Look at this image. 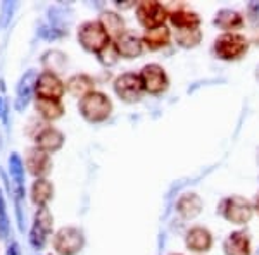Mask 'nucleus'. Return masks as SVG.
<instances>
[{
  "label": "nucleus",
  "instance_id": "nucleus-13",
  "mask_svg": "<svg viewBox=\"0 0 259 255\" xmlns=\"http://www.w3.org/2000/svg\"><path fill=\"white\" fill-rule=\"evenodd\" d=\"M26 167L28 171L36 178H44L45 174L50 173V167H52V162H50L49 154L41 152L40 148H30L26 154Z\"/></svg>",
  "mask_w": 259,
  "mask_h": 255
},
{
  "label": "nucleus",
  "instance_id": "nucleus-5",
  "mask_svg": "<svg viewBox=\"0 0 259 255\" xmlns=\"http://www.w3.org/2000/svg\"><path fill=\"white\" fill-rule=\"evenodd\" d=\"M85 246V236L78 228H61L54 236V250L59 255H76Z\"/></svg>",
  "mask_w": 259,
  "mask_h": 255
},
{
  "label": "nucleus",
  "instance_id": "nucleus-21",
  "mask_svg": "<svg viewBox=\"0 0 259 255\" xmlns=\"http://www.w3.org/2000/svg\"><path fill=\"white\" fill-rule=\"evenodd\" d=\"M54 196V186L49 179L40 178L31 186V200L38 207H45Z\"/></svg>",
  "mask_w": 259,
  "mask_h": 255
},
{
  "label": "nucleus",
  "instance_id": "nucleus-27",
  "mask_svg": "<svg viewBox=\"0 0 259 255\" xmlns=\"http://www.w3.org/2000/svg\"><path fill=\"white\" fill-rule=\"evenodd\" d=\"M41 62H44L45 69H47L49 73H54V71H59V69L64 68L66 56H64V54H61V52H57V50H52V52L45 54Z\"/></svg>",
  "mask_w": 259,
  "mask_h": 255
},
{
  "label": "nucleus",
  "instance_id": "nucleus-32",
  "mask_svg": "<svg viewBox=\"0 0 259 255\" xmlns=\"http://www.w3.org/2000/svg\"><path fill=\"white\" fill-rule=\"evenodd\" d=\"M12 7H14V4H11V2H6L4 4V19H2V26H6L7 24V21H9V11L12 12Z\"/></svg>",
  "mask_w": 259,
  "mask_h": 255
},
{
  "label": "nucleus",
  "instance_id": "nucleus-34",
  "mask_svg": "<svg viewBox=\"0 0 259 255\" xmlns=\"http://www.w3.org/2000/svg\"><path fill=\"white\" fill-rule=\"evenodd\" d=\"M7 255H19V246H18V243H12L9 246V250H7Z\"/></svg>",
  "mask_w": 259,
  "mask_h": 255
},
{
  "label": "nucleus",
  "instance_id": "nucleus-15",
  "mask_svg": "<svg viewBox=\"0 0 259 255\" xmlns=\"http://www.w3.org/2000/svg\"><path fill=\"white\" fill-rule=\"evenodd\" d=\"M225 255H250V238L245 231H233L223 243Z\"/></svg>",
  "mask_w": 259,
  "mask_h": 255
},
{
  "label": "nucleus",
  "instance_id": "nucleus-30",
  "mask_svg": "<svg viewBox=\"0 0 259 255\" xmlns=\"http://www.w3.org/2000/svg\"><path fill=\"white\" fill-rule=\"evenodd\" d=\"M247 14L252 24L259 26V2H250L247 7Z\"/></svg>",
  "mask_w": 259,
  "mask_h": 255
},
{
  "label": "nucleus",
  "instance_id": "nucleus-19",
  "mask_svg": "<svg viewBox=\"0 0 259 255\" xmlns=\"http://www.w3.org/2000/svg\"><path fill=\"white\" fill-rule=\"evenodd\" d=\"M66 90L69 91L73 97L76 98H85L87 95H90L94 91V81L87 74H74L68 79L66 83Z\"/></svg>",
  "mask_w": 259,
  "mask_h": 255
},
{
  "label": "nucleus",
  "instance_id": "nucleus-26",
  "mask_svg": "<svg viewBox=\"0 0 259 255\" xmlns=\"http://www.w3.org/2000/svg\"><path fill=\"white\" fill-rule=\"evenodd\" d=\"M202 40V33L199 28H189V30H178L177 31V43L183 48L197 47Z\"/></svg>",
  "mask_w": 259,
  "mask_h": 255
},
{
  "label": "nucleus",
  "instance_id": "nucleus-35",
  "mask_svg": "<svg viewBox=\"0 0 259 255\" xmlns=\"http://www.w3.org/2000/svg\"><path fill=\"white\" fill-rule=\"evenodd\" d=\"M254 209H256V212L259 214V195L256 196V202H254Z\"/></svg>",
  "mask_w": 259,
  "mask_h": 255
},
{
  "label": "nucleus",
  "instance_id": "nucleus-18",
  "mask_svg": "<svg viewBox=\"0 0 259 255\" xmlns=\"http://www.w3.org/2000/svg\"><path fill=\"white\" fill-rule=\"evenodd\" d=\"M214 26H218L220 30H225L228 33H233L235 30H240L244 26V18L237 11L221 9L214 18Z\"/></svg>",
  "mask_w": 259,
  "mask_h": 255
},
{
  "label": "nucleus",
  "instance_id": "nucleus-22",
  "mask_svg": "<svg viewBox=\"0 0 259 255\" xmlns=\"http://www.w3.org/2000/svg\"><path fill=\"white\" fill-rule=\"evenodd\" d=\"M9 171H11V178L14 179L16 185V195L18 200L24 196V162L21 161L19 154H11L9 157Z\"/></svg>",
  "mask_w": 259,
  "mask_h": 255
},
{
  "label": "nucleus",
  "instance_id": "nucleus-2",
  "mask_svg": "<svg viewBox=\"0 0 259 255\" xmlns=\"http://www.w3.org/2000/svg\"><path fill=\"white\" fill-rule=\"evenodd\" d=\"M78 41L85 50L99 54L106 45L111 43V36L104 30L100 21H89V23L81 24L78 30Z\"/></svg>",
  "mask_w": 259,
  "mask_h": 255
},
{
  "label": "nucleus",
  "instance_id": "nucleus-3",
  "mask_svg": "<svg viewBox=\"0 0 259 255\" xmlns=\"http://www.w3.org/2000/svg\"><path fill=\"white\" fill-rule=\"evenodd\" d=\"M220 214L233 224H247L254 214V206L244 196L233 195L221 202Z\"/></svg>",
  "mask_w": 259,
  "mask_h": 255
},
{
  "label": "nucleus",
  "instance_id": "nucleus-7",
  "mask_svg": "<svg viewBox=\"0 0 259 255\" xmlns=\"http://www.w3.org/2000/svg\"><path fill=\"white\" fill-rule=\"evenodd\" d=\"M54 217L50 214V211L45 207H38L35 216V223H33L31 233H30V243L35 250H41L45 246L49 233L52 231Z\"/></svg>",
  "mask_w": 259,
  "mask_h": 255
},
{
  "label": "nucleus",
  "instance_id": "nucleus-23",
  "mask_svg": "<svg viewBox=\"0 0 259 255\" xmlns=\"http://www.w3.org/2000/svg\"><path fill=\"white\" fill-rule=\"evenodd\" d=\"M169 21L177 30H189V28H199L200 18L195 12L178 9L169 14Z\"/></svg>",
  "mask_w": 259,
  "mask_h": 255
},
{
  "label": "nucleus",
  "instance_id": "nucleus-12",
  "mask_svg": "<svg viewBox=\"0 0 259 255\" xmlns=\"http://www.w3.org/2000/svg\"><path fill=\"white\" fill-rule=\"evenodd\" d=\"M35 141H36V148H40L41 152L54 154L57 150H61L62 145H64V135H62L59 129L49 126L41 129L38 135H36Z\"/></svg>",
  "mask_w": 259,
  "mask_h": 255
},
{
  "label": "nucleus",
  "instance_id": "nucleus-9",
  "mask_svg": "<svg viewBox=\"0 0 259 255\" xmlns=\"http://www.w3.org/2000/svg\"><path fill=\"white\" fill-rule=\"evenodd\" d=\"M64 83L61 81L59 76L56 73H41L36 78L35 83V93L36 98H45V100H61V97L64 95Z\"/></svg>",
  "mask_w": 259,
  "mask_h": 255
},
{
  "label": "nucleus",
  "instance_id": "nucleus-4",
  "mask_svg": "<svg viewBox=\"0 0 259 255\" xmlns=\"http://www.w3.org/2000/svg\"><path fill=\"white\" fill-rule=\"evenodd\" d=\"M249 41L239 33H225L214 41V52L223 61H237L247 52Z\"/></svg>",
  "mask_w": 259,
  "mask_h": 255
},
{
  "label": "nucleus",
  "instance_id": "nucleus-20",
  "mask_svg": "<svg viewBox=\"0 0 259 255\" xmlns=\"http://www.w3.org/2000/svg\"><path fill=\"white\" fill-rule=\"evenodd\" d=\"M171 40V31L168 30L166 26H157V28H152V30H147L144 35V45H147L150 50H159L162 47L169 43Z\"/></svg>",
  "mask_w": 259,
  "mask_h": 255
},
{
  "label": "nucleus",
  "instance_id": "nucleus-28",
  "mask_svg": "<svg viewBox=\"0 0 259 255\" xmlns=\"http://www.w3.org/2000/svg\"><path fill=\"white\" fill-rule=\"evenodd\" d=\"M97 57L104 66H112V64L118 62L119 54H118V50H116V45L111 41L109 45H106V47L100 50V52L97 54Z\"/></svg>",
  "mask_w": 259,
  "mask_h": 255
},
{
  "label": "nucleus",
  "instance_id": "nucleus-10",
  "mask_svg": "<svg viewBox=\"0 0 259 255\" xmlns=\"http://www.w3.org/2000/svg\"><path fill=\"white\" fill-rule=\"evenodd\" d=\"M114 91L119 98L124 100V102H137V100H140L142 91H144L140 74H135V73L121 74L114 81Z\"/></svg>",
  "mask_w": 259,
  "mask_h": 255
},
{
  "label": "nucleus",
  "instance_id": "nucleus-17",
  "mask_svg": "<svg viewBox=\"0 0 259 255\" xmlns=\"http://www.w3.org/2000/svg\"><path fill=\"white\" fill-rule=\"evenodd\" d=\"M35 83H36L35 71H28V73L21 78V81L18 85V95H16V109H18V111H24L28 104H30L33 91H35Z\"/></svg>",
  "mask_w": 259,
  "mask_h": 255
},
{
  "label": "nucleus",
  "instance_id": "nucleus-29",
  "mask_svg": "<svg viewBox=\"0 0 259 255\" xmlns=\"http://www.w3.org/2000/svg\"><path fill=\"white\" fill-rule=\"evenodd\" d=\"M9 236V217L6 212V202H4V195L0 191V240H6Z\"/></svg>",
  "mask_w": 259,
  "mask_h": 255
},
{
  "label": "nucleus",
  "instance_id": "nucleus-6",
  "mask_svg": "<svg viewBox=\"0 0 259 255\" xmlns=\"http://www.w3.org/2000/svg\"><path fill=\"white\" fill-rule=\"evenodd\" d=\"M166 18H169L168 11L159 2H140L139 7H137V19L147 30L164 26Z\"/></svg>",
  "mask_w": 259,
  "mask_h": 255
},
{
  "label": "nucleus",
  "instance_id": "nucleus-31",
  "mask_svg": "<svg viewBox=\"0 0 259 255\" xmlns=\"http://www.w3.org/2000/svg\"><path fill=\"white\" fill-rule=\"evenodd\" d=\"M38 35L45 40H56L62 35V31H57L56 28H40Z\"/></svg>",
  "mask_w": 259,
  "mask_h": 255
},
{
  "label": "nucleus",
  "instance_id": "nucleus-25",
  "mask_svg": "<svg viewBox=\"0 0 259 255\" xmlns=\"http://www.w3.org/2000/svg\"><path fill=\"white\" fill-rule=\"evenodd\" d=\"M36 111L44 119L56 121L64 114V107H62L61 100H45L36 98Z\"/></svg>",
  "mask_w": 259,
  "mask_h": 255
},
{
  "label": "nucleus",
  "instance_id": "nucleus-11",
  "mask_svg": "<svg viewBox=\"0 0 259 255\" xmlns=\"http://www.w3.org/2000/svg\"><path fill=\"white\" fill-rule=\"evenodd\" d=\"M185 245L192 252H209L212 246V235L209 233V229L202 228V226H194L187 231Z\"/></svg>",
  "mask_w": 259,
  "mask_h": 255
},
{
  "label": "nucleus",
  "instance_id": "nucleus-33",
  "mask_svg": "<svg viewBox=\"0 0 259 255\" xmlns=\"http://www.w3.org/2000/svg\"><path fill=\"white\" fill-rule=\"evenodd\" d=\"M7 109H6V102H4V98L0 97V119L4 121V123H7Z\"/></svg>",
  "mask_w": 259,
  "mask_h": 255
},
{
  "label": "nucleus",
  "instance_id": "nucleus-1",
  "mask_svg": "<svg viewBox=\"0 0 259 255\" xmlns=\"http://www.w3.org/2000/svg\"><path fill=\"white\" fill-rule=\"evenodd\" d=\"M80 112L89 123H102L111 116L112 102L109 97L100 91H92L80 100Z\"/></svg>",
  "mask_w": 259,
  "mask_h": 255
},
{
  "label": "nucleus",
  "instance_id": "nucleus-16",
  "mask_svg": "<svg viewBox=\"0 0 259 255\" xmlns=\"http://www.w3.org/2000/svg\"><path fill=\"white\" fill-rule=\"evenodd\" d=\"M204 207L202 198L197 193H185L178 198L177 202V212L183 219H194L200 214Z\"/></svg>",
  "mask_w": 259,
  "mask_h": 255
},
{
  "label": "nucleus",
  "instance_id": "nucleus-8",
  "mask_svg": "<svg viewBox=\"0 0 259 255\" xmlns=\"http://www.w3.org/2000/svg\"><path fill=\"white\" fill-rule=\"evenodd\" d=\"M140 79L142 85H144V90L152 95H159L162 91H166L169 85L168 74H166V71L159 64L144 66V69L140 73Z\"/></svg>",
  "mask_w": 259,
  "mask_h": 255
},
{
  "label": "nucleus",
  "instance_id": "nucleus-24",
  "mask_svg": "<svg viewBox=\"0 0 259 255\" xmlns=\"http://www.w3.org/2000/svg\"><path fill=\"white\" fill-rule=\"evenodd\" d=\"M100 24L104 26V30L107 31L109 36H114V40H118L121 35H124V21L121 16L116 12H102L100 16Z\"/></svg>",
  "mask_w": 259,
  "mask_h": 255
},
{
  "label": "nucleus",
  "instance_id": "nucleus-14",
  "mask_svg": "<svg viewBox=\"0 0 259 255\" xmlns=\"http://www.w3.org/2000/svg\"><path fill=\"white\" fill-rule=\"evenodd\" d=\"M116 50H118L119 57H124V59H135L142 54L144 50V41L142 38H139L133 33H124L121 35L118 40L114 41Z\"/></svg>",
  "mask_w": 259,
  "mask_h": 255
}]
</instances>
